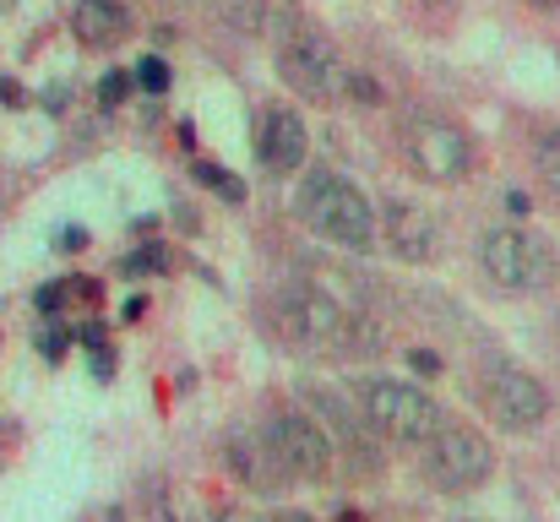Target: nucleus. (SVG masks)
Wrapping results in <instances>:
<instances>
[{"mask_svg":"<svg viewBox=\"0 0 560 522\" xmlns=\"http://www.w3.org/2000/svg\"><path fill=\"white\" fill-rule=\"evenodd\" d=\"M272 316L283 338L305 353H375L381 348V327L371 316H360L354 305H343L338 294L316 283H283L272 294Z\"/></svg>","mask_w":560,"mask_h":522,"instance_id":"nucleus-1","label":"nucleus"},{"mask_svg":"<svg viewBox=\"0 0 560 522\" xmlns=\"http://www.w3.org/2000/svg\"><path fill=\"white\" fill-rule=\"evenodd\" d=\"M294 212L311 234L343 245V251H371L375 245V207L371 196L349 179V174L316 170L300 179V196H294Z\"/></svg>","mask_w":560,"mask_h":522,"instance_id":"nucleus-2","label":"nucleus"},{"mask_svg":"<svg viewBox=\"0 0 560 522\" xmlns=\"http://www.w3.org/2000/svg\"><path fill=\"white\" fill-rule=\"evenodd\" d=\"M479 267H485V278H490L495 289H506V294H539V289L556 283V272H560L550 240L534 234V229H523V223H495V229H485V240H479Z\"/></svg>","mask_w":560,"mask_h":522,"instance_id":"nucleus-3","label":"nucleus"},{"mask_svg":"<svg viewBox=\"0 0 560 522\" xmlns=\"http://www.w3.org/2000/svg\"><path fill=\"white\" fill-rule=\"evenodd\" d=\"M360 392V414L375 436L397 441V446H424L441 430V403L413 386V381H392V375H371L354 386Z\"/></svg>","mask_w":560,"mask_h":522,"instance_id":"nucleus-4","label":"nucleus"},{"mask_svg":"<svg viewBox=\"0 0 560 522\" xmlns=\"http://www.w3.org/2000/svg\"><path fill=\"white\" fill-rule=\"evenodd\" d=\"M397 137H402V159L430 185H457V179H468V170H474V137L457 120H446V115L413 109L397 126Z\"/></svg>","mask_w":560,"mask_h":522,"instance_id":"nucleus-5","label":"nucleus"},{"mask_svg":"<svg viewBox=\"0 0 560 522\" xmlns=\"http://www.w3.org/2000/svg\"><path fill=\"white\" fill-rule=\"evenodd\" d=\"M278 77H283L300 98L332 104V98H338V82H343V66H338L332 38H327L316 22L289 16L283 33H278Z\"/></svg>","mask_w":560,"mask_h":522,"instance_id":"nucleus-6","label":"nucleus"},{"mask_svg":"<svg viewBox=\"0 0 560 522\" xmlns=\"http://www.w3.org/2000/svg\"><path fill=\"white\" fill-rule=\"evenodd\" d=\"M479 403H485V414L501 425V430H539L545 419H550V386L534 375V370H523V364H512V359H495V364H485V375H479Z\"/></svg>","mask_w":560,"mask_h":522,"instance_id":"nucleus-7","label":"nucleus"},{"mask_svg":"<svg viewBox=\"0 0 560 522\" xmlns=\"http://www.w3.org/2000/svg\"><path fill=\"white\" fill-rule=\"evenodd\" d=\"M424 468H430L435 490L463 496V490H479V485L495 474V452H490V441H485L479 430L441 419V430L424 441Z\"/></svg>","mask_w":560,"mask_h":522,"instance_id":"nucleus-8","label":"nucleus"},{"mask_svg":"<svg viewBox=\"0 0 560 522\" xmlns=\"http://www.w3.org/2000/svg\"><path fill=\"white\" fill-rule=\"evenodd\" d=\"M261 441H267L272 463L283 468V479L316 485V479H327V468H332V446H327L322 425H316L311 414H300V408H283V414H272Z\"/></svg>","mask_w":560,"mask_h":522,"instance_id":"nucleus-9","label":"nucleus"},{"mask_svg":"<svg viewBox=\"0 0 560 522\" xmlns=\"http://www.w3.org/2000/svg\"><path fill=\"white\" fill-rule=\"evenodd\" d=\"M305 408H311V419L322 425V436H327V446L332 452H343L354 468H365V474H381V446H375V430L365 425V414L343 397V392H332V386H305Z\"/></svg>","mask_w":560,"mask_h":522,"instance_id":"nucleus-10","label":"nucleus"},{"mask_svg":"<svg viewBox=\"0 0 560 522\" xmlns=\"http://www.w3.org/2000/svg\"><path fill=\"white\" fill-rule=\"evenodd\" d=\"M311 153V131L300 120V109L289 104H267L261 109V131H256V159L272 174H294Z\"/></svg>","mask_w":560,"mask_h":522,"instance_id":"nucleus-11","label":"nucleus"},{"mask_svg":"<svg viewBox=\"0 0 560 522\" xmlns=\"http://www.w3.org/2000/svg\"><path fill=\"white\" fill-rule=\"evenodd\" d=\"M381 234H386V245H392L397 262H430L435 245H441L435 218L424 207H413V201H386L381 207Z\"/></svg>","mask_w":560,"mask_h":522,"instance_id":"nucleus-12","label":"nucleus"},{"mask_svg":"<svg viewBox=\"0 0 560 522\" xmlns=\"http://www.w3.org/2000/svg\"><path fill=\"white\" fill-rule=\"evenodd\" d=\"M71 33L88 49H115L131 38V5L126 0H77L71 5Z\"/></svg>","mask_w":560,"mask_h":522,"instance_id":"nucleus-13","label":"nucleus"},{"mask_svg":"<svg viewBox=\"0 0 560 522\" xmlns=\"http://www.w3.org/2000/svg\"><path fill=\"white\" fill-rule=\"evenodd\" d=\"M229 468H234L240 485H250V490H261V496H272V490L283 485V468L272 463L267 441L250 436V430H234V436H229Z\"/></svg>","mask_w":560,"mask_h":522,"instance_id":"nucleus-14","label":"nucleus"},{"mask_svg":"<svg viewBox=\"0 0 560 522\" xmlns=\"http://www.w3.org/2000/svg\"><path fill=\"white\" fill-rule=\"evenodd\" d=\"M196 185H207V190H212V196H223L229 207H240V201H245V179H240L234 170H223V164H212V159H201V164H196Z\"/></svg>","mask_w":560,"mask_h":522,"instance_id":"nucleus-15","label":"nucleus"},{"mask_svg":"<svg viewBox=\"0 0 560 522\" xmlns=\"http://www.w3.org/2000/svg\"><path fill=\"white\" fill-rule=\"evenodd\" d=\"M170 82H175V71H170L164 55H142L137 71H131V88H142V93H170Z\"/></svg>","mask_w":560,"mask_h":522,"instance_id":"nucleus-16","label":"nucleus"},{"mask_svg":"<svg viewBox=\"0 0 560 522\" xmlns=\"http://www.w3.org/2000/svg\"><path fill=\"white\" fill-rule=\"evenodd\" d=\"M170 267H175V256H170L164 245H142V251H131V256L120 262L126 278H148V272H170Z\"/></svg>","mask_w":560,"mask_h":522,"instance_id":"nucleus-17","label":"nucleus"},{"mask_svg":"<svg viewBox=\"0 0 560 522\" xmlns=\"http://www.w3.org/2000/svg\"><path fill=\"white\" fill-rule=\"evenodd\" d=\"M223 16L234 33H261L267 27V0H223Z\"/></svg>","mask_w":560,"mask_h":522,"instance_id":"nucleus-18","label":"nucleus"},{"mask_svg":"<svg viewBox=\"0 0 560 522\" xmlns=\"http://www.w3.org/2000/svg\"><path fill=\"white\" fill-rule=\"evenodd\" d=\"M77 300V289H71V278H55V283H44L38 294H33V305L44 311V316H60L66 305Z\"/></svg>","mask_w":560,"mask_h":522,"instance_id":"nucleus-19","label":"nucleus"},{"mask_svg":"<svg viewBox=\"0 0 560 522\" xmlns=\"http://www.w3.org/2000/svg\"><path fill=\"white\" fill-rule=\"evenodd\" d=\"M338 93H349L354 104H381V82H375L371 71H343Z\"/></svg>","mask_w":560,"mask_h":522,"instance_id":"nucleus-20","label":"nucleus"},{"mask_svg":"<svg viewBox=\"0 0 560 522\" xmlns=\"http://www.w3.org/2000/svg\"><path fill=\"white\" fill-rule=\"evenodd\" d=\"M534 159H539V174H545V179H550V185L560 190V126H556V131H545V137H539Z\"/></svg>","mask_w":560,"mask_h":522,"instance_id":"nucleus-21","label":"nucleus"},{"mask_svg":"<svg viewBox=\"0 0 560 522\" xmlns=\"http://www.w3.org/2000/svg\"><path fill=\"white\" fill-rule=\"evenodd\" d=\"M66 348H71V327H60V322H49V327L38 333V353H44L49 364H60V359H66Z\"/></svg>","mask_w":560,"mask_h":522,"instance_id":"nucleus-22","label":"nucleus"},{"mask_svg":"<svg viewBox=\"0 0 560 522\" xmlns=\"http://www.w3.org/2000/svg\"><path fill=\"white\" fill-rule=\"evenodd\" d=\"M98 98H104V109L126 104V98H131V71H109V77L98 82Z\"/></svg>","mask_w":560,"mask_h":522,"instance_id":"nucleus-23","label":"nucleus"},{"mask_svg":"<svg viewBox=\"0 0 560 522\" xmlns=\"http://www.w3.org/2000/svg\"><path fill=\"white\" fill-rule=\"evenodd\" d=\"M88 353H93V375L109 381V375H115V353H109V348H88Z\"/></svg>","mask_w":560,"mask_h":522,"instance_id":"nucleus-24","label":"nucleus"},{"mask_svg":"<svg viewBox=\"0 0 560 522\" xmlns=\"http://www.w3.org/2000/svg\"><path fill=\"white\" fill-rule=\"evenodd\" d=\"M408 364H413L419 375H435V370H441V359H435V353H424V348H408Z\"/></svg>","mask_w":560,"mask_h":522,"instance_id":"nucleus-25","label":"nucleus"},{"mask_svg":"<svg viewBox=\"0 0 560 522\" xmlns=\"http://www.w3.org/2000/svg\"><path fill=\"white\" fill-rule=\"evenodd\" d=\"M22 98H27V93H22V82H16V77H0V104H5V109H16Z\"/></svg>","mask_w":560,"mask_h":522,"instance_id":"nucleus-26","label":"nucleus"},{"mask_svg":"<svg viewBox=\"0 0 560 522\" xmlns=\"http://www.w3.org/2000/svg\"><path fill=\"white\" fill-rule=\"evenodd\" d=\"M55 245H60V251H82V245H88V229H60Z\"/></svg>","mask_w":560,"mask_h":522,"instance_id":"nucleus-27","label":"nucleus"},{"mask_svg":"<svg viewBox=\"0 0 560 522\" xmlns=\"http://www.w3.org/2000/svg\"><path fill=\"white\" fill-rule=\"evenodd\" d=\"M44 109H66V82H55V88L44 93Z\"/></svg>","mask_w":560,"mask_h":522,"instance_id":"nucleus-28","label":"nucleus"},{"mask_svg":"<svg viewBox=\"0 0 560 522\" xmlns=\"http://www.w3.org/2000/svg\"><path fill=\"white\" fill-rule=\"evenodd\" d=\"M267 522H316V518H311V512H272Z\"/></svg>","mask_w":560,"mask_h":522,"instance_id":"nucleus-29","label":"nucleus"},{"mask_svg":"<svg viewBox=\"0 0 560 522\" xmlns=\"http://www.w3.org/2000/svg\"><path fill=\"white\" fill-rule=\"evenodd\" d=\"M212 522H256V518H245V512H234V507H223V512H218V518Z\"/></svg>","mask_w":560,"mask_h":522,"instance_id":"nucleus-30","label":"nucleus"},{"mask_svg":"<svg viewBox=\"0 0 560 522\" xmlns=\"http://www.w3.org/2000/svg\"><path fill=\"white\" fill-rule=\"evenodd\" d=\"M534 11H560V0H528Z\"/></svg>","mask_w":560,"mask_h":522,"instance_id":"nucleus-31","label":"nucleus"},{"mask_svg":"<svg viewBox=\"0 0 560 522\" xmlns=\"http://www.w3.org/2000/svg\"><path fill=\"white\" fill-rule=\"evenodd\" d=\"M0 5H11V0H0Z\"/></svg>","mask_w":560,"mask_h":522,"instance_id":"nucleus-32","label":"nucleus"}]
</instances>
